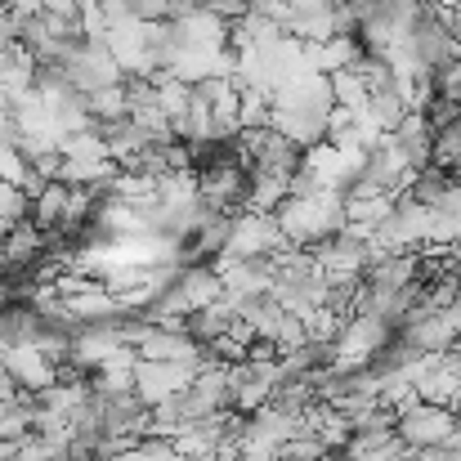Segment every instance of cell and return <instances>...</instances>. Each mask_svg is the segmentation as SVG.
I'll return each mask as SVG.
<instances>
[{
    "instance_id": "obj_1",
    "label": "cell",
    "mask_w": 461,
    "mask_h": 461,
    "mask_svg": "<svg viewBox=\"0 0 461 461\" xmlns=\"http://www.w3.org/2000/svg\"><path fill=\"white\" fill-rule=\"evenodd\" d=\"M197 197L220 211V215H247L256 206V170H251V157H238V161H220V166H206L197 170Z\"/></svg>"
}]
</instances>
